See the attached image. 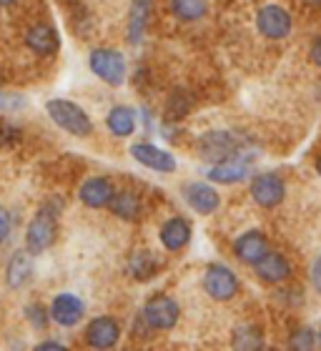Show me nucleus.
<instances>
[{
  "label": "nucleus",
  "mask_w": 321,
  "mask_h": 351,
  "mask_svg": "<svg viewBox=\"0 0 321 351\" xmlns=\"http://www.w3.org/2000/svg\"><path fill=\"white\" fill-rule=\"evenodd\" d=\"M45 108H48V116L53 118V123L63 131L73 133V136H88L93 131V121L86 116V110L80 108L78 103L56 98V101H48Z\"/></svg>",
  "instance_id": "obj_1"
},
{
  "label": "nucleus",
  "mask_w": 321,
  "mask_h": 351,
  "mask_svg": "<svg viewBox=\"0 0 321 351\" xmlns=\"http://www.w3.org/2000/svg\"><path fill=\"white\" fill-rule=\"evenodd\" d=\"M243 151V143L236 133L231 131H209L198 141V154L201 158L211 163L226 161V158H236Z\"/></svg>",
  "instance_id": "obj_2"
},
{
  "label": "nucleus",
  "mask_w": 321,
  "mask_h": 351,
  "mask_svg": "<svg viewBox=\"0 0 321 351\" xmlns=\"http://www.w3.org/2000/svg\"><path fill=\"white\" fill-rule=\"evenodd\" d=\"M56 228H58V208L43 206L36 213V219L30 221L28 234H25V243H28L30 254H43L56 239Z\"/></svg>",
  "instance_id": "obj_3"
},
{
  "label": "nucleus",
  "mask_w": 321,
  "mask_h": 351,
  "mask_svg": "<svg viewBox=\"0 0 321 351\" xmlns=\"http://www.w3.org/2000/svg\"><path fill=\"white\" fill-rule=\"evenodd\" d=\"M91 71H93L101 81H106L108 86H121L126 81V58L118 51H110V48H95L91 53Z\"/></svg>",
  "instance_id": "obj_4"
},
{
  "label": "nucleus",
  "mask_w": 321,
  "mask_h": 351,
  "mask_svg": "<svg viewBox=\"0 0 321 351\" xmlns=\"http://www.w3.org/2000/svg\"><path fill=\"white\" fill-rule=\"evenodd\" d=\"M204 289L211 299L228 301L239 293V278H236V274L231 269L221 266V263H213L204 274Z\"/></svg>",
  "instance_id": "obj_5"
},
{
  "label": "nucleus",
  "mask_w": 321,
  "mask_h": 351,
  "mask_svg": "<svg viewBox=\"0 0 321 351\" xmlns=\"http://www.w3.org/2000/svg\"><path fill=\"white\" fill-rule=\"evenodd\" d=\"M178 316H181V308L166 293L151 296L146 301V306H143V319L148 322L151 329H174Z\"/></svg>",
  "instance_id": "obj_6"
},
{
  "label": "nucleus",
  "mask_w": 321,
  "mask_h": 351,
  "mask_svg": "<svg viewBox=\"0 0 321 351\" xmlns=\"http://www.w3.org/2000/svg\"><path fill=\"white\" fill-rule=\"evenodd\" d=\"M251 196L263 208H276L286 196V186L276 173H261L251 181Z\"/></svg>",
  "instance_id": "obj_7"
},
{
  "label": "nucleus",
  "mask_w": 321,
  "mask_h": 351,
  "mask_svg": "<svg viewBox=\"0 0 321 351\" xmlns=\"http://www.w3.org/2000/svg\"><path fill=\"white\" fill-rule=\"evenodd\" d=\"M256 25H259V30H261L266 38L278 40V38H286L292 33V15L286 13L281 5H263L261 10H259Z\"/></svg>",
  "instance_id": "obj_8"
},
{
  "label": "nucleus",
  "mask_w": 321,
  "mask_h": 351,
  "mask_svg": "<svg viewBox=\"0 0 321 351\" xmlns=\"http://www.w3.org/2000/svg\"><path fill=\"white\" fill-rule=\"evenodd\" d=\"M131 156L141 166H146V169H151V171H158V173H171V171H176L174 156L158 146H151V143H133Z\"/></svg>",
  "instance_id": "obj_9"
},
{
  "label": "nucleus",
  "mask_w": 321,
  "mask_h": 351,
  "mask_svg": "<svg viewBox=\"0 0 321 351\" xmlns=\"http://www.w3.org/2000/svg\"><path fill=\"white\" fill-rule=\"evenodd\" d=\"M86 339L93 349H110L121 339V326L110 316H98V319H93V322L88 324Z\"/></svg>",
  "instance_id": "obj_10"
},
{
  "label": "nucleus",
  "mask_w": 321,
  "mask_h": 351,
  "mask_svg": "<svg viewBox=\"0 0 321 351\" xmlns=\"http://www.w3.org/2000/svg\"><path fill=\"white\" fill-rule=\"evenodd\" d=\"M183 198L196 213H213L221 206L219 191L211 189V183H186L183 186Z\"/></svg>",
  "instance_id": "obj_11"
},
{
  "label": "nucleus",
  "mask_w": 321,
  "mask_h": 351,
  "mask_svg": "<svg viewBox=\"0 0 321 351\" xmlns=\"http://www.w3.org/2000/svg\"><path fill=\"white\" fill-rule=\"evenodd\" d=\"M269 251H271L269 239H266L261 231H246V234H241L234 243V254L243 263H259Z\"/></svg>",
  "instance_id": "obj_12"
},
{
  "label": "nucleus",
  "mask_w": 321,
  "mask_h": 351,
  "mask_svg": "<svg viewBox=\"0 0 321 351\" xmlns=\"http://www.w3.org/2000/svg\"><path fill=\"white\" fill-rule=\"evenodd\" d=\"M116 196V189H113V183L108 178H103V176H95V178H88L83 186H80V201L91 208H106L110 206Z\"/></svg>",
  "instance_id": "obj_13"
},
{
  "label": "nucleus",
  "mask_w": 321,
  "mask_h": 351,
  "mask_svg": "<svg viewBox=\"0 0 321 351\" xmlns=\"http://www.w3.org/2000/svg\"><path fill=\"white\" fill-rule=\"evenodd\" d=\"M83 311H86L83 301L78 296H73V293H60L51 304L53 322H58L60 326H75L83 319Z\"/></svg>",
  "instance_id": "obj_14"
},
{
  "label": "nucleus",
  "mask_w": 321,
  "mask_h": 351,
  "mask_svg": "<svg viewBox=\"0 0 321 351\" xmlns=\"http://www.w3.org/2000/svg\"><path fill=\"white\" fill-rule=\"evenodd\" d=\"M248 176V161L246 158H226V161L213 163L209 169V181L211 183H239Z\"/></svg>",
  "instance_id": "obj_15"
},
{
  "label": "nucleus",
  "mask_w": 321,
  "mask_h": 351,
  "mask_svg": "<svg viewBox=\"0 0 321 351\" xmlns=\"http://www.w3.org/2000/svg\"><path fill=\"white\" fill-rule=\"evenodd\" d=\"M25 43H28V48H33L38 56H53V53L58 51L60 38H58V33H56V28H53V25L38 23V25H33V28L28 30Z\"/></svg>",
  "instance_id": "obj_16"
},
{
  "label": "nucleus",
  "mask_w": 321,
  "mask_h": 351,
  "mask_svg": "<svg viewBox=\"0 0 321 351\" xmlns=\"http://www.w3.org/2000/svg\"><path fill=\"white\" fill-rule=\"evenodd\" d=\"M254 266H256L259 278H263L266 284H278V281H284V278L292 276V263L286 261L281 254H274V251H269V254L259 263H254Z\"/></svg>",
  "instance_id": "obj_17"
},
{
  "label": "nucleus",
  "mask_w": 321,
  "mask_h": 351,
  "mask_svg": "<svg viewBox=\"0 0 321 351\" xmlns=\"http://www.w3.org/2000/svg\"><path fill=\"white\" fill-rule=\"evenodd\" d=\"M189 241H191V226L186 219L176 216V219H168L163 223V228H160V243L168 251H181Z\"/></svg>",
  "instance_id": "obj_18"
},
{
  "label": "nucleus",
  "mask_w": 321,
  "mask_h": 351,
  "mask_svg": "<svg viewBox=\"0 0 321 351\" xmlns=\"http://www.w3.org/2000/svg\"><path fill=\"white\" fill-rule=\"evenodd\" d=\"M106 125L110 128L113 136L126 138V136H131L136 131V113L128 106H116V108H110L108 118H106Z\"/></svg>",
  "instance_id": "obj_19"
},
{
  "label": "nucleus",
  "mask_w": 321,
  "mask_h": 351,
  "mask_svg": "<svg viewBox=\"0 0 321 351\" xmlns=\"http://www.w3.org/2000/svg\"><path fill=\"white\" fill-rule=\"evenodd\" d=\"M110 208H113L116 216H121V219H126V221H139L141 213H143V204H141L139 193H133V191H121V193H116L113 201H110Z\"/></svg>",
  "instance_id": "obj_20"
},
{
  "label": "nucleus",
  "mask_w": 321,
  "mask_h": 351,
  "mask_svg": "<svg viewBox=\"0 0 321 351\" xmlns=\"http://www.w3.org/2000/svg\"><path fill=\"white\" fill-rule=\"evenodd\" d=\"M148 15H151V0H133L131 5V23H128V38L131 43H141L148 28Z\"/></svg>",
  "instance_id": "obj_21"
},
{
  "label": "nucleus",
  "mask_w": 321,
  "mask_h": 351,
  "mask_svg": "<svg viewBox=\"0 0 321 351\" xmlns=\"http://www.w3.org/2000/svg\"><path fill=\"white\" fill-rule=\"evenodd\" d=\"M33 276V261L25 251L21 254H15L8 263V284L10 289H23V286L28 284V278Z\"/></svg>",
  "instance_id": "obj_22"
},
{
  "label": "nucleus",
  "mask_w": 321,
  "mask_h": 351,
  "mask_svg": "<svg viewBox=\"0 0 321 351\" xmlns=\"http://www.w3.org/2000/svg\"><path fill=\"white\" fill-rule=\"evenodd\" d=\"M171 10L178 21H198L209 13V0H171Z\"/></svg>",
  "instance_id": "obj_23"
},
{
  "label": "nucleus",
  "mask_w": 321,
  "mask_h": 351,
  "mask_svg": "<svg viewBox=\"0 0 321 351\" xmlns=\"http://www.w3.org/2000/svg\"><path fill=\"white\" fill-rule=\"evenodd\" d=\"M234 346L236 349H261L263 337L256 326H239L234 334Z\"/></svg>",
  "instance_id": "obj_24"
},
{
  "label": "nucleus",
  "mask_w": 321,
  "mask_h": 351,
  "mask_svg": "<svg viewBox=\"0 0 321 351\" xmlns=\"http://www.w3.org/2000/svg\"><path fill=\"white\" fill-rule=\"evenodd\" d=\"M156 266H158V261H156L151 254H136V256L131 258V263H128V271H131V276L136 278H151L156 274Z\"/></svg>",
  "instance_id": "obj_25"
},
{
  "label": "nucleus",
  "mask_w": 321,
  "mask_h": 351,
  "mask_svg": "<svg viewBox=\"0 0 321 351\" xmlns=\"http://www.w3.org/2000/svg\"><path fill=\"white\" fill-rule=\"evenodd\" d=\"M191 110V98L183 90H176L168 98V118H183Z\"/></svg>",
  "instance_id": "obj_26"
},
{
  "label": "nucleus",
  "mask_w": 321,
  "mask_h": 351,
  "mask_svg": "<svg viewBox=\"0 0 321 351\" xmlns=\"http://www.w3.org/2000/svg\"><path fill=\"white\" fill-rule=\"evenodd\" d=\"M25 316H28V322L36 326V329H45L48 322H51V308L40 306V304H33V306L25 308Z\"/></svg>",
  "instance_id": "obj_27"
},
{
  "label": "nucleus",
  "mask_w": 321,
  "mask_h": 351,
  "mask_svg": "<svg viewBox=\"0 0 321 351\" xmlns=\"http://www.w3.org/2000/svg\"><path fill=\"white\" fill-rule=\"evenodd\" d=\"M314 341H316V337H314V331L311 329H299L296 334L292 337V346L294 349H299V351H307V349H314Z\"/></svg>",
  "instance_id": "obj_28"
},
{
  "label": "nucleus",
  "mask_w": 321,
  "mask_h": 351,
  "mask_svg": "<svg viewBox=\"0 0 321 351\" xmlns=\"http://www.w3.org/2000/svg\"><path fill=\"white\" fill-rule=\"evenodd\" d=\"M18 141H21V131L15 125H0V146H13Z\"/></svg>",
  "instance_id": "obj_29"
},
{
  "label": "nucleus",
  "mask_w": 321,
  "mask_h": 351,
  "mask_svg": "<svg viewBox=\"0 0 321 351\" xmlns=\"http://www.w3.org/2000/svg\"><path fill=\"white\" fill-rule=\"evenodd\" d=\"M10 226H13V221H10V213L5 208H0V241H5L8 234H10Z\"/></svg>",
  "instance_id": "obj_30"
},
{
  "label": "nucleus",
  "mask_w": 321,
  "mask_h": 351,
  "mask_svg": "<svg viewBox=\"0 0 321 351\" xmlns=\"http://www.w3.org/2000/svg\"><path fill=\"white\" fill-rule=\"evenodd\" d=\"M311 284H314V289L321 293V256L314 261V266H311Z\"/></svg>",
  "instance_id": "obj_31"
},
{
  "label": "nucleus",
  "mask_w": 321,
  "mask_h": 351,
  "mask_svg": "<svg viewBox=\"0 0 321 351\" xmlns=\"http://www.w3.org/2000/svg\"><path fill=\"white\" fill-rule=\"evenodd\" d=\"M311 60L321 68V38H316L314 45H311Z\"/></svg>",
  "instance_id": "obj_32"
},
{
  "label": "nucleus",
  "mask_w": 321,
  "mask_h": 351,
  "mask_svg": "<svg viewBox=\"0 0 321 351\" xmlns=\"http://www.w3.org/2000/svg\"><path fill=\"white\" fill-rule=\"evenodd\" d=\"M51 349H66V346L60 344V341H43V344H38V351H51Z\"/></svg>",
  "instance_id": "obj_33"
},
{
  "label": "nucleus",
  "mask_w": 321,
  "mask_h": 351,
  "mask_svg": "<svg viewBox=\"0 0 321 351\" xmlns=\"http://www.w3.org/2000/svg\"><path fill=\"white\" fill-rule=\"evenodd\" d=\"M307 5H311V8H316V5H321V0H304Z\"/></svg>",
  "instance_id": "obj_34"
},
{
  "label": "nucleus",
  "mask_w": 321,
  "mask_h": 351,
  "mask_svg": "<svg viewBox=\"0 0 321 351\" xmlns=\"http://www.w3.org/2000/svg\"><path fill=\"white\" fill-rule=\"evenodd\" d=\"M15 0H0V5H13Z\"/></svg>",
  "instance_id": "obj_35"
},
{
  "label": "nucleus",
  "mask_w": 321,
  "mask_h": 351,
  "mask_svg": "<svg viewBox=\"0 0 321 351\" xmlns=\"http://www.w3.org/2000/svg\"><path fill=\"white\" fill-rule=\"evenodd\" d=\"M316 171H319V176H321V156H319V161H316Z\"/></svg>",
  "instance_id": "obj_36"
},
{
  "label": "nucleus",
  "mask_w": 321,
  "mask_h": 351,
  "mask_svg": "<svg viewBox=\"0 0 321 351\" xmlns=\"http://www.w3.org/2000/svg\"><path fill=\"white\" fill-rule=\"evenodd\" d=\"M319 341H321V331H319Z\"/></svg>",
  "instance_id": "obj_37"
},
{
  "label": "nucleus",
  "mask_w": 321,
  "mask_h": 351,
  "mask_svg": "<svg viewBox=\"0 0 321 351\" xmlns=\"http://www.w3.org/2000/svg\"><path fill=\"white\" fill-rule=\"evenodd\" d=\"M0 86H3V78H0Z\"/></svg>",
  "instance_id": "obj_38"
}]
</instances>
